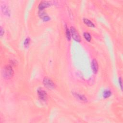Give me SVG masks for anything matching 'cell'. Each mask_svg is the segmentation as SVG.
<instances>
[{
	"mask_svg": "<svg viewBox=\"0 0 123 123\" xmlns=\"http://www.w3.org/2000/svg\"><path fill=\"white\" fill-rule=\"evenodd\" d=\"M14 72L11 66L6 65L2 70V75L4 78L6 79H11L14 76Z\"/></svg>",
	"mask_w": 123,
	"mask_h": 123,
	"instance_id": "1",
	"label": "cell"
},
{
	"mask_svg": "<svg viewBox=\"0 0 123 123\" xmlns=\"http://www.w3.org/2000/svg\"><path fill=\"white\" fill-rule=\"evenodd\" d=\"M44 86L49 89H54L55 88L56 85L55 83L52 81L48 77H45L43 81Z\"/></svg>",
	"mask_w": 123,
	"mask_h": 123,
	"instance_id": "2",
	"label": "cell"
},
{
	"mask_svg": "<svg viewBox=\"0 0 123 123\" xmlns=\"http://www.w3.org/2000/svg\"><path fill=\"white\" fill-rule=\"evenodd\" d=\"M70 32H71V35L72 38L75 41L78 42L81 41L79 35L75 27H71V28H70Z\"/></svg>",
	"mask_w": 123,
	"mask_h": 123,
	"instance_id": "3",
	"label": "cell"
},
{
	"mask_svg": "<svg viewBox=\"0 0 123 123\" xmlns=\"http://www.w3.org/2000/svg\"><path fill=\"white\" fill-rule=\"evenodd\" d=\"M38 95L40 99L43 101H46L48 99V95L47 93L45 91L42 89H38Z\"/></svg>",
	"mask_w": 123,
	"mask_h": 123,
	"instance_id": "4",
	"label": "cell"
},
{
	"mask_svg": "<svg viewBox=\"0 0 123 123\" xmlns=\"http://www.w3.org/2000/svg\"><path fill=\"white\" fill-rule=\"evenodd\" d=\"M51 3L50 1H41L39 5V9L40 11L43 10L44 9L49 7L51 5Z\"/></svg>",
	"mask_w": 123,
	"mask_h": 123,
	"instance_id": "5",
	"label": "cell"
},
{
	"mask_svg": "<svg viewBox=\"0 0 123 123\" xmlns=\"http://www.w3.org/2000/svg\"><path fill=\"white\" fill-rule=\"evenodd\" d=\"M39 14L40 17L44 21L47 22L50 20V18L43 11V10L40 11Z\"/></svg>",
	"mask_w": 123,
	"mask_h": 123,
	"instance_id": "6",
	"label": "cell"
},
{
	"mask_svg": "<svg viewBox=\"0 0 123 123\" xmlns=\"http://www.w3.org/2000/svg\"><path fill=\"white\" fill-rule=\"evenodd\" d=\"M91 68L93 70V72L94 74H96L98 71V68H99V66H98V64L96 60L93 59L91 63Z\"/></svg>",
	"mask_w": 123,
	"mask_h": 123,
	"instance_id": "7",
	"label": "cell"
},
{
	"mask_svg": "<svg viewBox=\"0 0 123 123\" xmlns=\"http://www.w3.org/2000/svg\"><path fill=\"white\" fill-rule=\"evenodd\" d=\"M2 11L3 14L7 16H10V10L8 7L6 5H3L1 6Z\"/></svg>",
	"mask_w": 123,
	"mask_h": 123,
	"instance_id": "8",
	"label": "cell"
},
{
	"mask_svg": "<svg viewBox=\"0 0 123 123\" xmlns=\"http://www.w3.org/2000/svg\"><path fill=\"white\" fill-rule=\"evenodd\" d=\"M83 22L85 24H86L87 26H88L91 27H94L95 25L93 24V22H92L91 20H90L88 19L87 18H84L83 19Z\"/></svg>",
	"mask_w": 123,
	"mask_h": 123,
	"instance_id": "9",
	"label": "cell"
},
{
	"mask_svg": "<svg viewBox=\"0 0 123 123\" xmlns=\"http://www.w3.org/2000/svg\"><path fill=\"white\" fill-rule=\"evenodd\" d=\"M74 95L75 97H76L79 100L84 101V102H86L87 101V98L84 95H81L79 94H77V93H74Z\"/></svg>",
	"mask_w": 123,
	"mask_h": 123,
	"instance_id": "10",
	"label": "cell"
},
{
	"mask_svg": "<svg viewBox=\"0 0 123 123\" xmlns=\"http://www.w3.org/2000/svg\"><path fill=\"white\" fill-rule=\"evenodd\" d=\"M83 36L85 39L89 42H90L91 40V34L88 32H85L83 34Z\"/></svg>",
	"mask_w": 123,
	"mask_h": 123,
	"instance_id": "11",
	"label": "cell"
},
{
	"mask_svg": "<svg viewBox=\"0 0 123 123\" xmlns=\"http://www.w3.org/2000/svg\"><path fill=\"white\" fill-rule=\"evenodd\" d=\"M112 95V92L110 91L109 90H106L103 92V98L105 99L108 98L109 97H110L111 96V95Z\"/></svg>",
	"mask_w": 123,
	"mask_h": 123,
	"instance_id": "12",
	"label": "cell"
},
{
	"mask_svg": "<svg viewBox=\"0 0 123 123\" xmlns=\"http://www.w3.org/2000/svg\"><path fill=\"white\" fill-rule=\"evenodd\" d=\"M65 31H66V38L68 40V41H70V40H71V32H70V31L69 30V29L67 27H66V29H65Z\"/></svg>",
	"mask_w": 123,
	"mask_h": 123,
	"instance_id": "13",
	"label": "cell"
},
{
	"mask_svg": "<svg viewBox=\"0 0 123 123\" xmlns=\"http://www.w3.org/2000/svg\"><path fill=\"white\" fill-rule=\"evenodd\" d=\"M30 40L29 38H27L25 40V41H24V45L26 47H27L28 46L29 43H30Z\"/></svg>",
	"mask_w": 123,
	"mask_h": 123,
	"instance_id": "14",
	"label": "cell"
},
{
	"mask_svg": "<svg viewBox=\"0 0 123 123\" xmlns=\"http://www.w3.org/2000/svg\"><path fill=\"white\" fill-rule=\"evenodd\" d=\"M5 31H4V29H3V28L1 27V28H0V33H1V36L2 37L4 34Z\"/></svg>",
	"mask_w": 123,
	"mask_h": 123,
	"instance_id": "15",
	"label": "cell"
},
{
	"mask_svg": "<svg viewBox=\"0 0 123 123\" xmlns=\"http://www.w3.org/2000/svg\"><path fill=\"white\" fill-rule=\"evenodd\" d=\"M119 85L120 86L121 89L122 90H123V87H122V79L121 77H120L119 78Z\"/></svg>",
	"mask_w": 123,
	"mask_h": 123,
	"instance_id": "16",
	"label": "cell"
}]
</instances>
